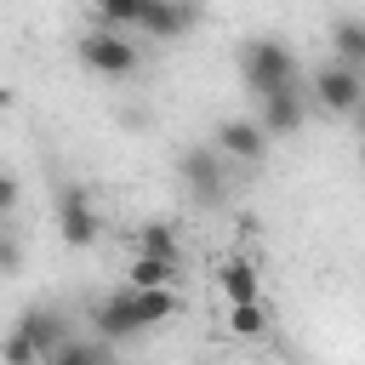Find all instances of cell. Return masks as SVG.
<instances>
[{
  "instance_id": "1",
  "label": "cell",
  "mask_w": 365,
  "mask_h": 365,
  "mask_svg": "<svg viewBox=\"0 0 365 365\" xmlns=\"http://www.w3.org/2000/svg\"><path fill=\"white\" fill-rule=\"evenodd\" d=\"M240 74H245V86H251L257 97H268V91L297 86V57H291L285 40L257 34V40H245V51H240Z\"/></svg>"
},
{
  "instance_id": "2",
  "label": "cell",
  "mask_w": 365,
  "mask_h": 365,
  "mask_svg": "<svg viewBox=\"0 0 365 365\" xmlns=\"http://www.w3.org/2000/svg\"><path fill=\"white\" fill-rule=\"evenodd\" d=\"M80 63H86L91 74L125 80V74L137 68V46H131L120 29H91V34H80Z\"/></svg>"
},
{
  "instance_id": "3",
  "label": "cell",
  "mask_w": 365,
  "mask_h": 365,
  "mask_svg": "<svg viewBox=\"0 0 365 365\" xmlns=\"http://www.w3.org/2000/svg\"><path fill=\"white\" fill-rule=\"evenodd\" d=\"M314 97H319L325 114L354 120V114L365 108V74H359V68H342V63H319V74H314Z\"/></svg>"
},
{
  "instance_id": "4",
  "label": "cell",
  "mask_w": 365,
  "mask_h": 365,
  "mask_svg": "<svg viewBox=\"0 0 365 365\" xmlns=\"http://www.w3.org/2000/svg\"><path fill=\"white\" fill-rule=\"evenodd\" d=\"M57 228H63V245H74V251H86V245L97 240L103 217H97V205H91V188L68 182V188L57 194Z\"/></svg>"
},
{
  "instance_id": "5",
  "label": "cell",
  "mask_w": 365,
  "mask_h": 365,
  "mask_svg": "<svg viewBox=\"0 0 365 365\" xmlns=\"http://www.w3.org/2000/svg\"><path fill=\"white\" fill-rule=\"evenodd\" d=\"M91 331H97V342H125V336H137V331H143V319H137L131 291L103 297V302L91 308Z\"/></svg>"
},
{
  "instance_id": "6",
  "label": "cell",
  "mask_w": 365,
  "mask_h": 365,
  "mask_svg": "<svg viewBox=\"0 0 365 365\" xmlns=\"http://www.w3.org/2000/svg\"><path fill=\"white\" fill-rule=\"evenodd\" d=\"M257 103H262V114H257L262 137H291V131L308 120V103H302V91H297V86H285V91H268V97H257Z\"/></svg>"
},
{
  "instance_id": "7",
  "label": "cell",
  "mask_w": 365,
  "mask_h": 365,
  "mask_svg": "<svg viewBox=\"0 0 365 365\" xmlns=\"http://www.w3.org/2000/svg\"><path fill=\"white\" fill-rule=\"evenodd\" d=\"M222 160H240V165H257L262 154H268V137H262V125L257 120H222L217 125V143H211Z\"/></svg>"
},
{
  "instance_id": "8",
  "label": "cell",
  "mask_w": 365,
  "mask_h": 365,
  "mask_svg": "<svg viewBox=\"0 0 365 365\" xmlns=\"http://www.w3.org/2000/svg\"><path fill=\"white\" fill-rule=\"evenodd\" d=\"M177 171H182V182H188V194L194 200H217L222 194V154L217 148H182V160H177Z\"/></svg>"
},
{
  "instance_id": "9",
  "label": "cell",
  "mask_w": 365,
  "mask_h": 365,
  "mask_svg": "<svg viewBox=\"0 0 365 365\" xmlns=\"http://www.w3.org/2000/svg\"><path fill=\"white\" fill-rule=\"evenodd\" d=\"M17 331L29 336V348L40 354V365H46V359H51V354L68 342V325H63V314H57V308H40V302L17 314Z\"/></svg>"
},
{
  "instance_id": "10",
  "label": "cell",
  "mask_w": 365,
  "mask_h": 365,
  "mask_svg": "<svg viewBox=\"0 0 365 365\" xmlns=\"http://www.w3.org/2000/svg\"><path fill=\"white\" fill-rule=\"evenodd\" d=\"M188 23H194V11H188L182 0H148L143 17H137V34H148V40H177V34H188Z\"/></svg>"
},
{
  "instance_id": "11",
  "label": "cell",
  "mask_w": 365,
  "mask_h": 365,
  "mask_svg": "<svg viewBox=\"0 0 365 365\" xmlns=\"http://www.w3.org/2000/svg\"><path fill=\"white\" fill-rule=\"evenodd\" d=\"M217 291H222L228 302H257L262 285H257V268H251L245 257H228V262L217 268Z\"/></svg>"
},
{
  "instance_id": "12",
  "label": "cell",
  "mask_w": 365,
  "mask_h": 365,
  "mask_svg": "<svg viewBox=\"0 0 365 365\" xmlns=\"http://www.w3.org/2000/svg\"><path fill=\"white\" fill-rule=\"evenodd\" d=\"M131 245H137V257H165V262H182V240H177V228H171V222H143Z\"/></svg>"
},
{
  "instance_id": "13",
  "label": "cell",
  "mask_w": 365,
  "mask_h": 365,
  "mask_svg": "<svg viewBox=\"0 0 365 365\" xmlns=\"http://www.w3.org/2000/svg\"><path fill=\"white\" fill-rule=\"evenodd\" d=\"M177 279V262H165V257H131V268H125V291H165Z\"/></svg>"
},
{
  "instance_id": "14",
  "label": "cell",
  "mask_w": 365,
  "mask_h": 365,
  "mask_svg": "<svg viewBox=\"0 0 365 365\" xmlns=\"http://www.w3.org/2000/svg\"><path fill=\"white\" fill-rule=\"evenodd\" d=\"M331 46H336V63L342 68H365V23L359 17H342L331 29Z\"/></svg>"
},
{
  "instance_id": "15",
  "label": "cell",
  "mask_w": 365,
  "mask_h": 365,
  "mask_svg": "<svg viewBox=\"0 0 365 365\" xmlns=\"http://www.w3.org/2000/svg\"><path fill=\"white\" fill-rule=\"evenodd\" d=\"M131 302H137L143 331H148V325H165V319L177 314V291H171V285H165V291H131Z\"/></svg>"
},
{
  "instance_id": "16",
  "label": "cell",
  "mask_w": 365,
  "mask_h": 365,
  "mask_svg": "<svg viewBox=\"0 0 365 365\" xmlns=\"http://www.w3.org/2000/svg\"><path fill=\"white\" fill-rule=\"evenodd\" d=\"M46 365H114V354H108V342H63Z\"/></svg>"
},
{
  "instance_id": "17",
  "label": "cell",
  "mask_w": 365,
  "mask_h": 365,
  "mask_svg": "<svg viewBox=\"0 0 365 365\" xmlns=\"http://www.w3.org/2000/svg\"><path fill=\"white\" fill-rule=\"evenodd\" d=\"M228 331L234 336H262L268 331V308L262 302H228Z\"/></svg>"
},
{
  "instance_id": "18",
  "label": "cell",
  "mask_w": 365,
  "mask_h": 365,
  "mask_svg": "<svg viewBox=\"0 0 365 365\" xmlns=\"http://www.w3.org/2000/svg\"><path fill=\"white\" fill-rule=\"evenodd\" d=\"M143 6H148V0H97V17H103L108 29H137Z\"/></svg>"
},
{
  "instance_id": "19",
  "label": "cell",
  "mask_w": 365,
  "mask_h": 365,
  "mask_svg": "<svg viewBox=\"0 0 365 365\" xmlns=\"http://www.w3.org/2000/svg\"><path fill=\"white\" fill-rule=\"evenodd\" d=\"M23 274V240L11 222H0V279H17Z\"/></svg>"
},
{
  "instance_id": "20",
  "label": "cell",
  "mask_w": 365,
  "mask_h": 365,
  "mask_svg": "<svg viewBox=\"0 0 365 365\" xmlns=\"http://www.w3.org/2000/svg\"><path fill=\"white\" fill-rule=\"evenodd\" d=\"M0 365H40V354L29 348V336H23L17 325H11L6 336H0Z\"/></svg>"
},
{
  "instance_id": "21",
  "label": "cell",
  "mask_w": 365,
  "mask_h": 365,
  "mask_svg": "<svg viewBox=\"0 0 365 365\" xmlns=\"http://www.w3.org/2000/svg\"><path fill=\"white\" fill-rule=\"evenodd\" d=\"M17 200H23V188H17V177H11V171H0V222H11V211H17Z\"/></svg>"
},
{
  "instance_id": "22",
  "label": "cell",
  "mask_w": 365,
  "mask_h": 365,
  "mask_svg": "<svg viewBox=\"0 0 365 365\" xmlns=\"http://www.w3.org/2000/svg\"><path fill=\"white\" fill-rule=\"evenodd\" d=\"M6 108H11V91H6V86H0V114H6Z\"/></svg>"
}]
</instances>
